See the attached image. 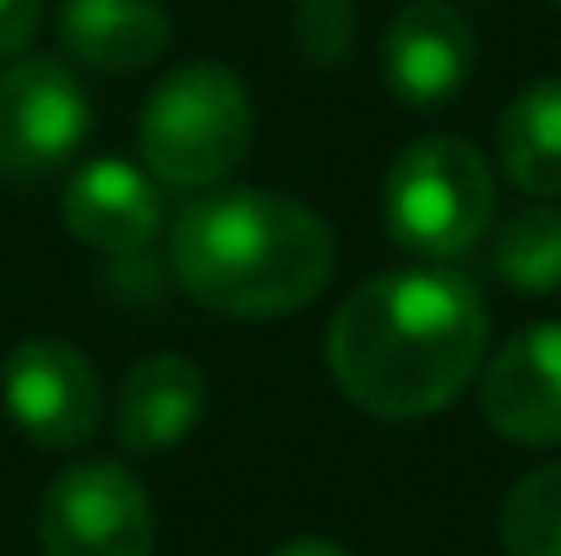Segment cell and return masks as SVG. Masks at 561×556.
Segmentation results:
<instances>
[{"mask_svg": "<svg viewBox=\"0 0 561 556\" xmlns=\"http://www.w3.org/2000/svg\"><path fill=\"white\" fill-rule=\"evenodd\" d=\"M485 355V300L463 273L409 268L360 284L328 322V371L381 420L447 409Z\"/></svg>", "mask_w": 561, "mask_h": 556, "instance_id": "6da1fadb", "label": "cell"}, {"mask_svg": "<svg viewBox=\"0 0 561 556\" xmlns=\"http://www.w3.org/2000/svg\"><path fill=\"white\" fill-rule=\"evenodd\" d=\"M175 273L191 300L224 317H284L322 295L333 279L328 224L273 191H224L191 202L170 229Z\"/></svg>", "mask_w": 561, "mask_h": 556, "instance_id": "7a4b0ae2", "label": "cell"}, {"mask_svg": "<svg viewBox=\"0 0 561 556\" xmlns=\"http://www.w3.org/2000/svg\"><path fill=\"white\" fill-rule=\"evenodd\" d=\"M496 213V185L480 148L458 137H425L403 148L381 181V218L398 251L447 262L463 257Z\"/></svg>", "mask_w": 561, "mask_h": 556, "instance_id": "3957f363", "label": "cell"}, {"mask_svg": "<svg viewBox=\"0 0 561 556\" xmlns=\"http://www.w3.org/2000/svg\"><path fill=\"white\" fill-rule=\"evenodd\" d=\"M251 148V99L229 66H181L142 110L148 175L170 191L224 181Z\"/></svg>", "mask_w": 561, "mask_h": 556, "instance_id": "277c9868", "label": "cell"}, {"mask_svg": "<svg viewBox=\"0 0 561 556\" xmlns=\"http://www.w3.org/2000/svg\"><path fill=\"white\" fill-rule=\"evenodd\" d=\"M88 93L82 82L49 60L27 55L0 71V175L5 181H44L71 164L88 137Z\"/></svg>", "mask_w": 561, "mask_h": 556, "instance_id": "5b68a950", "label": "cell"}, {"mask_svg": "<svg viewBox=\"0 0 561 556\" xmlns=\"http://www.w3.org/2000/svg\"><path fill=\"white\" fill-rule=\"evenodd\" d=\"M44 556H153V508L131 469L77 464L38 502Z\"/></svg>", "mask_w": 561, "mask_h": 556, "instance_id": "8992f818", "label": "cell"}, {"mask_svg": "<svg viewBox=\"0 0 561 556\" xmlns=\"http://www.w3.org/2000/svg\"><path fill=\"white\" fill-rule=\"evenodd\" d=\"M5 409L38 447H77L99 431L104 387L93 366L60 339H27L5 361Z\"/></svg>", "mask_w": 561, "mask_h": 556, "instance_id": "52a82bcc", "label": "cell"}, {"mask_svg": "<svg viewBox=\"0 0 561 556\" xmlns=\"http://www.w3.org/2000/svg\"><path fill=\"white\" fill-rule=\"evenodd\" d=\"M480 404H485V420L524 447L561 442V322L524 328L485 366Z\"/></svg>", "mask_w": 561, "mask_h": 556, "instance_id": "ba28073f", "label": "cell"}, {"mask_svg": "<svg viewBox=\"0 0 561 556\" xmlns=\"http://www.w3.org/2000/svg\"><path fill=\"white\" fill-rule=\"evenodd\" d=\"M381 71L403 104H447L474 71V33L447 0H414L387 27Z\"/></svg>", "mask_w": 561, "mask_h": 556, "instance_id": "9c48e42d", "label": "cell"}, {"mask_svg": "<svg viewBox=\"0 0 561 556\" xmlns=\"http://www.w3.org/2000/svg\"><path fill=\"white\" fill-rule=\"evenodd\" d=\"M60 207H66L71 235L88 240L93 251H110V257H137L164 224L159 181L137 164H121V159L82 164L66 181Z\"/></svg>", "mask_w": 561, "mask_h": 556, "instance_id": "30bf717a", "label": "cell"}, {"mask_svg": "<svg viewBox=\"0 0 561 556\" xmlns=\"http://www.w3.org/2000/svg\"><path fill=\"white\" fill-rule=\"evenodd\" d=\"M60 44L93 71H142L170 44V11L159 0H66Z\"/></svg>", "mask_w": 561, "mask_h": 556, "instance_id": "8fae6325", "label": "cell"}, {"mask_svg": "<svg viewBox=\"0 0 561 556\" xmlns=\"http://www.w3.org/2000/svg\"><path fill=\"white\" fill-rule=\"evenodd\" d=\"M207 376L186 355H148L121 387V442L131 453H164L202 420Z\"/></svg>", "mask_w": 561, "mask_h": 556, "instance_id": "7c38bea8", "label": "cell"}, {"mask_svg": "<svg viewBox=\"0 0 561 556\" xmlns=\"http://www.w3.org/2000/svg\"><path fill=\"white\" fill-rule=\"evenodd\" d=\"M502 164L524 191L561 196V77L529 82L507 104V115H502Z\"/></svg>", "mask_w": 561, "mask_h": 556, "instance_id": "4fadbf2b", "label": "cell"}, {"mask_svg": "<svg viewBox=\"0 0 561 556\" xmlns=\"http://www.w3.org/2000/svg\"><path fill=\"white\" fill-rule=\"evenodd\" d=\"M496 273L529 295L561 284V207H524L496 235Z\"/></svg>", "mask_w": 561, "mask_h": 556, "instance_id": "5bb4252c", "label": "cell"}, {"mask_svg": "<svg viewBox=\"0 0 561 556\" xmlns=\"http://www.w3.org/2000/svg\"><path fill=\"white\" fill-rule=\"evenodd\" d=\"M507 556H561V464L524 475L502 502Z\"/></svg>", "mask_w": 561, "mask_h": 556, "instance_id": "9a60e30c", "label": "cell"}, {"mask_svg": "<svg viewBox=\"0 0 561 556\" xmlns=\"http://www.w3.org/2000/svg\"><path fill=\"white\" fill-rule=\"evenodd\" d=\"M295 33L306 44L311 60H344L350 55V38H355V5L350 0H300L295 11Z\"/></svg>", "mask_w": 561, "mask_h": 556, "instance_id": "2e32d148", "label": "cell"}, {"mask_svg": "<svg viewBox=\"0 0 561 556\" xmlns=\"http://www.w3.org/2000/svg\"><path fill=\"white\" fill-rule=\"evenodd\" d=\"M38 27V0H0V60H11Z\"/></svg>", "mask_w": 561, "mask_h": 556, "instance_id": "e0dca14e", "label": "cell"}, {"mask_svg": "<svg viewBox=\"0 0 561 556\" xmlns=\"http://www.w3.org/2000/svg\"><path fill=\"white\" fill-rule=\"evenodd\" d=\"M273 556H344L333 541H289V546H278Z\"/></svg>", "mask_w": 561, "mask_h": 556, "instance_id": "ac0fdd59", "label": "cell"}, {"mask_svg": "<svg viewBox=\"0 0 561 556\" xmlns=\"http://www.w3.org/2000/svg\"><path fill=\"white\" fill-rule=\"evenodd\" d=\"M557 5H561V0H557Z\"/></svg>", "mask_w": 561, "mask_h": 556, "instance_id": "d6986e66", "label": "cell"}]
</instances>
